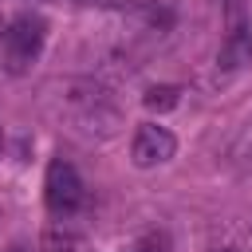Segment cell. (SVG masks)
Wrapping results in <instances>:
<instances>
[{
    "mask_svg": "<svg viewBox=\"0 0 252 252\" xmlns=\"http://www.w3.org/2000/svg\"><path fill=\"white\" fill-rule=\"evenodd\" d=\"M8 252H28V248H24V244H12V248H8Z\"/></svg>",
    "mask_w": 252,
    "mask_h": 252,
    "instance_id": "52a82bcc",
    "label": "cell"
},
{
    "mask_svg": "<svg viewBox=\"0 0 252 252\" xmlns=\"http://www.w3.org/2000/svg\"><path fill=\"white\" fill-rule=\"evenodd\" d=\"M248 63H252V24L232 20V28H228V35L217 51V67L220 71H240Z\"/></svg>",
    "mask_w": 252,
    "mask_h": 252,
    "instance_id": "277c9868",
    "label": "cell"
},
{
    "mask_svg": "<svg viewBox=\"0 0 252 252\" xmlns=\"http://www.w3.org/2000/svg\"><path fill=\"white\" fill-rule=\"evenodd\" d=\"M83 177H79V169L71 165V161H63V158H55L51 165H47V177H43V201H47V209L55 213V217H71L79 205H83Z\"/></svg>",
    "mask_w": 252,
    "mask_h": 252,
    "instance_id": "7a4b0ae2",
    "label": "cell"
},
{
    "mask_svg": "<svg viewBox=\"0 0 252 252\" xmlns=\"http://www.w3.org/2000/svg\"><path fill=\"white\" fill-rule=\"evenodd\" d=\"M43 252H87L83 236L67 232V228H47L43 232Z\"/></svg>",
    "mask_w": 252,
    "mask_h": 252,
    "instance_id": "8992f818",
    "label": "cell"
},
{
    "mask_svg": "<svg viewBox=\"0 0 252 252\" xmlns=\"http://www.w3.org/2000/svg\"><path fill=\"white\" fill-rule=\"evenodd\" d=\"M43 39H47V24H43L39 16H32V12L16 16V20L4 28V35H0L4 63H8L12 71H28V67L39 59V51H43Z\"/></svg>",
    "mask_w": 252,
    "mask_h": 252,
    "instance_id": "6da1fadb",
    "label": "cell"
},
{
    "mask_svg": "<svg viewBox=\"0 0 252 252\" xmlns=\"http://www.w3.org/2000/svg\"><path fill=\"white\" fill-rule=\"evenodd\" d=\"M173 154H177V138H173L165 126H154V122L138 126V134H134V146H130V158H134V165H138V169L165 165Z\"/></svg>",
    "mask_w": 252,
    "mask_h": 252,
    "instance_id": "3957f363",
    "label": "cell"
},
{
    "mask_svg": "<svg viewBox=\"0 0 252 252\" xmlns=\"http://www.w3.org/2000/svg\"><path fill=\"white\" fill-rule=\"evenodd\" d=\"M142 102H146V110L165 114V110H173V106L181 102V91H177V87H169V83H161V87H150V91L142 94Z\"/></svg>",
    "mask_w": 252,
    "mask_h": 252,
    "instance_id": "5b68a950",
    "label": "cell"
},
{
    "mask_svg": "<svg viewBox=\"0 0 252 252\" xmlns=\"http://www.w3.org/2000/svg\"><path fill=\"white\" fill-rule=\"evenodd\" d=\"M0 150H4V134H0Z\"/></svg>",
    "mask_w": 252,
    "mask_h": 252,
    "instance_id": "ba28073f",
    "label": "cell"
}]
</instances>
